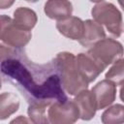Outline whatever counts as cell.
Returning <instances> with one entry per match:
<instances>
[{
    "label": "cell",
    "mask_w": 124,
    "mask_h": 124,
    "mask_svg": "<svg viewBox=\"0 0 124 124\" xmlns=\"http://www.w3.org/2000/svg\"><path fill=\"white\" fill-rule=\"evenodd\" d=\"M59 72L60 81L63 89L72 96H77L88 87V82L83 78L77 67L76 56L67 51L59 52L54 59Z\"/></svg>",
    "instance_id": "6da1fadb"
},
{
    "label": "cell",
    "mask_w": 124,
    "mask_h": 124,
    "mask_svg": "<svg viewBox=\"0 0 124 124\" xmlns=\"http://www.w3.org/2000/svg\"><path fill=\"white\" fill-rule=\"evenodd\" d=\"M96 22L105 25L108 31L115 37H120L123 30V20L120 11L110 2H96L91 10Z\"/></svg>",
    "instance_id": "7a4b0ae2"
},
{
    "label": "cell",
    "mask_w": 124,
    "mask_h": 124,
    "mask_svg": "<svg viewBox=\"0 0 124 124\" xmlns=\"http://www.w3.org/2000/svg\"><path fill=\"white\" fill-rule=\"evenodd\" d=\"M87 53L105 70L108 65L121 59L124 54V47L118 41L105 38L90 47Z\"/></svg>",
    "instance_id": "3957f363"
},
{
    "label": "cell",
    "mask_w": 124,
    "mask_h": 124,
    "mask_svg": "<svg viewBox=\"0 0 124 124\" xmlns=\"http://www.w3.org/2000/svg\"><path fill=\"white\" fill-rule=\"evenodd\" d=\"M0 21V39L8 46L22 47L31 40V32L18 27L10 16L2 15Z\"/></svg>",
    "instance_id": "277c9868"
},
{
    "label": "cell",
    "mask_w": 124,
    "mask_h": 124,
    "mask_svg": "<svg viewBox=\"0 0 124 124\" xmlns=\"http://www.w3.org/2000/svg\"><path fill=\"white\" fill-rule=\"evenodd\" d=\"M50 124H74L79 118V111L74 101H57L47 110Z\"/></svg>",
    "instance_id": "5b68a950"
},
{
    "label": "cell",
    "mask_w": 124,
    "mask_h": 124,
    "mask_svg": "<svg viewBox=\"0 0 124 124\" xmlns=\"http://www.w3.org/2000/svg\"><path fill=\"white\" fill-rule=\"evenodd\" d=\"M91 92L95 97L97 109H103L114 102L116 97V85L108 79H103L92 87Z\"/></svg>",
    "instance_id": "8992f818"
},
{
    "label": "cell",
    "mask_w": 124,
    "mask_h": 124,
    "mask_svg": "<svg viewBox=\"0 0 124 124\" xmlns=\"http://www.w3.org/2000/svg\"><path fill=\"white\" fill-rule=\"evenodd\" d=\"M76 61L78 72L88 83L94 81L104 71V69L87 52L78 53L76 56Z\"/></svg>",
    "instance_id": "52a82bcc"
},
{
    "label": "cell",
    "mask_w": 124,
    "mask_h": 124,
    "mask_svg": "<svg viewBox=\"0 0 124 124\" xmlns=\"http://www.w3.org/2000/svg\"><path fill=\"white\" fill-rule=\"evenodd\" d=\"M74 103L78 108L79 118L85 121L91 120L96 113L97 104L91 90H83L74 98Z\"/></svg>",
    "instance_id": "ba28073f"
},
{
    "label": "cell",
    "mask_w": 124,
    "mask_h": 124,
    "mask_svg": "<svg viewBox=\"0 0 124 124\" xmlns=\"http://www.w3.org/2000/svg\"><path fill=\"white\" fill-rule=\"evenodd\" d=\"M56 28L60 34L71 40L79 41L84 31V21L78 16H70L56 22Z\"/></svg>",
    "instance_id": "9c48e42d"
},
{
    "label": "cell",
    "mask_w": 124,
    "mask_h": 124,
    "mask_svg": "<svg viewBox=\"0 0 124 124\" xmlns=\"http://www.w3.org/2000/svg\"><path fill=\"white\" fill-rule=\"evenodd\" d=\"M105 38L106 32L104 27L93 19H86L84 21V31L82 38L78 42L84 47H92Z\"/></svg>",
    "instance_id": "30bf717a"
},
{
    "label": "cell",
    "mask_w": 124,
    "mask_h": 124,
    "mask_svg": "<svg viewBox=\"0 0 124 124\" xmlns=\"http://www.w3.org/2000/svg\"><path fill=\"white\" fill-rule=\"evenodd\" d=\"M44 11L47 17L60 21L72 16L73 5L66 0H50L45 4Z\"/></svg>",
    "instance_id": "8fae6325"
},
{
    "label": "cell",
    "mask_w": 124,
    "mask_h": 124,
    "mask_svg": "<svg viewBox=\"0 0 124 124\" xmlns=\"http://www.w3.org/2000/svg\"><path fill=\"white\" fill-rule=\"evenodd\" d=\"M14 22L26 31H31V29L36 25L38 17L36 13L27 7H18L14 12Z\"/></svg>",
    "instance_id": "7c38bea8"
},
{
    "label": "cell",
    "mask_w": 124,
    "mask_h": 124,
    "mask_svg": "<svg viewBox=\"0 0 124 124\" xmlns=\"http://www.w3.org/2000/svg\"><path fill=\"white\" fill-rule=\"evenodd\" d=\"M51 104V101H34L29 105L27 113L33 124H50L46 113V108Z\"/></svg>",
    "instance_id": "4fadbf2b"
},
{
    "label": "cell",
    "mask_w": 124,
    "mask_h": 124,
    "mask_svg": "<svg viewBox=\"0 0 124 124\" xmlns=\"http://www.w3.org/2000/svg\"><path fill=\"white\" fill-rule=\"evenodd\" d=\"M19 108L17 96L11 92H4L0 96V119L4 120L15 113Z\"/></svg>",
    "instance_id": "5bb4252c"
},
{
    "label": "cell",
    "mask_w": 124,
    "mask_h": 124,
    "mask_svg": "<svg viewBox=\"0 0 124 124\" xmlns=\"http://www.w3.org/2000/svg\"><path fill=\"white\" fill-rule=\"evenodd\" d=\"M103 124H124V106L116 104L108 107L101 116Z\"/></svg>",
    "instance_id": "9a60e30c"
},
{
    "label": "cell",
    "mask_w": 124,
    "mask_h": 124,
    "mask_svg": "<svg viewBox=\"0 0 124 124\" xmlns=\"http://www.w3.org/2000/svg\"><path fill=\"white\" fill-rule=\"evenodd\" d=\"M106 79L110 80L115 85L124 84V58L119 59L108 69L105 76Z\"/></svg>",
    "instance_id": "2e32d148"
},
{
    "label": "cell",
    "mask_w": 124,
    "mask_h": 124,
    "mask_svg": "<svg viewBox=\"0 0 124 124\" xmlns=\"http://www.w3.org/2000/svg\"><path fill=\"white\" fill-rule=\"evenodd\" d=\"M9 124H32L31 120H29L27 117L23 115H18L17 117L14 118Z\"/></svg>",
    "instance_id": "e0dca14e"
},
{
    "label": "cell",
    "mask_w": 124,
    "mask_h": 124,
    "mask_svg": "<svg viewBox=\"0 0 124 124\" xmlns=\"http://www.w3.org/2000/svg\"><path fill=\"white\" fill-rule=\"evenodd\" d=\"M119 97H120L121 101L124 102V84H123V85L121 86V88H120V91H119Z\"/></svg>",
    "instance_id": "ac0fdd59"
},
{
    "label": "cell",
    "mask_w": 124,
    "mask_h": 124,
    "mask_svg": "<svg viewBox=\"0 0 124 124\" xmlns=\"http://www.w3.org/2000/svg\"><path fill=\"white\" fill-rule=\"evenodd\" d=\"M118 4L121 6V8H122V10L124 11V1H118Z\"/></svg>",
    "instance_id": "d6986e66"
}]
</instances>
